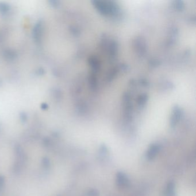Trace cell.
Masks as SVG:
<instances>
[{
  "label": "cell",
  "instance_id": "6da1fadb",
  "mask_svg": "<svg viewBox=\"0 0 196 196\" xmlns=\"http://www.w3.org/2000/svg\"><path fill=\"white\" fill-rule=\"evenodd\" d=\"M116 184L118 186L124 188L128 186L129 181L127 176L124 173L119 172L116 175Z\"/></svg>",
  "mask_w": 196,
  "mask_h": 196
},
{
  "label": "cell",
  "instance_id": "277c9868",
  "mask_svg": "<svg viewBox=\"0 0 196 196\" xmlns=\"http://www.w3.org/2000/svg\"><path fill=\"white\" fill-rule=\"evenodd\" d=\"M167 195L168 196H174L175 193V184L173 182H170L167 185Z\"/></svg>",
  "mask_w": 196,
  "mask_h": 196
},
{
  "label": "cell",
  "instance_id": "5b68a950",
  "mask_svg": "<svg viewBox=\"0 0 196 196\" xmlns=\"http://www.w3.org/2000/svg\"><path fill=\"white\" fill-rule=\"evenodd\" d=\"M88 196H98V191H97L96 190L91 189V190L89 191V192H88Z\"/></svg>",
  "mask_w": 196,
  "mask_h": 196
},
{
  "label": "cell",
  "instance_id": "7a4b0ae2",
  "mask_svg": "<svg viewBox=\"0 0 196 196\" xmlns=\"http://www.w3.org/2000/svg\"><path fill=\"white\" fill-rule=\"evenodd\" d=\"M159 151V147L157 144H152L147 152V158L149 160H151L157 155Z\"/></svg>",
  "mask_w": 196,
  "mask_h": 196
},
{
  "label": "cell",
  "instance_id": "3957f363",
  "mask_svg": "<svg viewBox=\"0 0 196 196\" xmlns=\"http://www.w3.org/2000/svg\"><path fill=\"white\" fill-rule=\"evenodd\" d=\"M180 117H181V112L179 109H177L174 112L171 120V125L172 127H174L177 124V123L178 122V121L180 118Z\"/></svg>",
  "mask_w": 196,
  "mask_h": 196
}]
</instances>
